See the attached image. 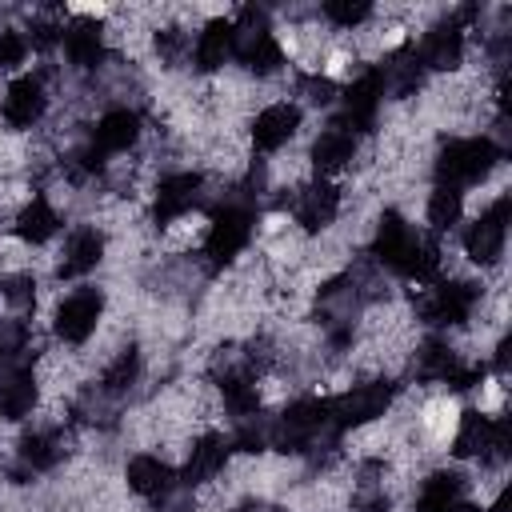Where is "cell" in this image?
<instances>
[{"instance_id":"1","label":"cell","mask_w":512,"mask_h":512,"mask_svg":"<svg viewBox=\"0 0 512 512\" xmlns=\"http://www.w3.org/2000/svg\"><path fill=\"white\" fill-rule=\"evenodd\" d=\"M496 160H500V152L492 148L488 136H480V140H448L440 148V156H436V176H440L444 188L472 184V180H484Z\"/></svg>"},{"instance_id":"2","label":"cell","mask_w":512,"mask_h":512,"mask_svg":"<svg viewBox=\"0 0 512 512\" xmlns=\"http://www.w3.org/2000/svg\"><path fill=\"white\" fill-rule=\"evenodd\" d=\"M252 240V212L244 204H220L212 228H208V240H204V256H208V268H224L232 264Z\"/></svg>"},{"instance_id":"3","label":"cell","mask_w":512,"mask_h":512,"mask_svg":"<svg viewBox=\"0 0 512 512\" xmlns=\"http://www.w3.org/2000/svg\"><path fill=\"white\" fill-rule=\"evenodd\" d=\"M388 404H392V384L372 380V384H360V388L328 400V420H332V428H356V424H368V420L384 416Z\"/></svg>"},{"instance_id":"4","label":"cell","mask_w":512,"mask_h":512,"mask_svg":"<svg viewBox=\"0 0 512 512\" xmlns=\"http://www.w3.org/2000/svg\"><path fill=\"white\" fill-rule=\"evenodd\" d=\"M100 312H104V296H100L96 288L72 292V296L60 300V308H56V336L68 340V344H84V340L96 332Z\"/></svg>"},{"instance_id":"5","label":"cell","mask_w":512,"mask_h":512,"mask_svg":"<svg viewBox=\"0 0 512 512\" xmlns=\"http://www.w3.org/2000/svg\"><path fill=\"white\" fill-rule=\"evenodd\" d=\"M416 252H420V236L408 228V220L396 216V212H384L380 224H376V260H384V264H392L396 272L412 276Z\"/></svg>"},{"instance_id":"6","label":"cell","mask_w":512,"mask_h":512,"mask_svg":"<svg viewBox=\"0 0 512 512\" xmlns=\"http://www.w3.org/2000/svg\"><path fill=\"white\" fill-rule=\"evenodd\" d=\"M508 196H500L468 232H464V248H468V256H472V264H480V268H488V264H496L500 260V252H504V224H508Z\"/></svg>"},{"instance_id":"7","label":"cell","mask_w":512,"mask_h":512,"mask_svg":"<svg viewBox=\"0 0 512 512\" xmlns=\"http://www.w3.org/2000/svg\"><path fill=\"white\" fill-rule=\"evenodd\" d=\"M476 284H464V280H448V284H436L424 300H420V316L428 324H464L472 316V304H476Z\"/></svg>"},{"instance_id":"8","label":"cell","mask_w":512,"mask_h":512,"mask_svg":"<svg viewBox=\"0 0 512 512\" xmlns=\"http://www.w3.org/2000/svg\"><path fill=\"white\" fill-rule=\"evenodd\" d=\"M380 96H384V88H380V76H376V72L356 76V80L348 84V92H344V120H340V128H344V132H364V128H372L376 108H380Z\"/></svg>"},{"instance_id":"9","label":"cell","mask_w":512,"mask_h":512,"mask_svg":"<svg viewBox=\"0 0 512 512\" xmlns=\"http://www.w3.org/2000/svg\"><path fill=\"white\" fill-rule=\"evenodd\" d=\"M200 188H204V176H200V172H176V176L160 180L156 204H152L156 224H172L176 216H184V212L200 200Z\"/></svg>"},{"instance_id":"10","label":"cell","mask_w":512,"mask_h":512,"mask_svg":"<svg viewBox=\"0 0 512 512\" xmlns=\"http://www.w3.org/2000/svg\"><path fill=\"white\" fill-rule=\"evenodd\" d=\"M44 80L40 76H20L8 92H4V120L12 128H32L40 116H44Z\"/></svg>"},{"instance_id":"11","label":"cell","mask_w":512,"mask_h":512,"mask_svg":"<svg viewBox=\"0 0 512 512\" xmlns=\"http://www.w3.org/2000/svg\"><path fill=\"white\" fill-rule=\"evenodd\" d=\"M296 128H300V108L296 104H268L252 120V140H256V148L272 152V148L288 144L296 136Z\"/></svg>"},{"instance_id":"12","label":"cell","mask_w":512,"mask_h":512,"mask_svg":"<svg viewBox=\"0 0 512 512\" xmlns=\"http://www.w3.org/2000/svg\"><path fill=\"white\" fill-rule=\"evenodd\" d=\"M336 208H340V192H336L328 180H316V184H308V188L296 196V220H300L308 232L328 228L332 216H336Z\"/></svg>"},{"instance_id":"13","label":"cell","mask_w":512,"mask_h":512,"mask_svg":"<svg viewBox=\"0 0 512 512\" xmlns=\"http://www.w3.org/2000/svg\"><path fill=\"white\" fill-rule=\"evenodd\" d=\"M464 56V32L456 24H436L428 36H424V48H420V64L436 68V72H452Z\"/></svg>"},{"instance_id":"14","label":"cell","mask_w":512,"mask_h":512,"mask_svg":"<svg viewBox=\"0 0 512 512\" xmlns=\"http://www.w3.org/2000/svg\"><path fill=\"white\" fill-rule=\"evenodd\" d=\"M136 140H140V116L128 112V108L104 112L100 124H96V132H92V144H96L100 152H124V148H132Z\"/></svg>"},{"instance_id":"15","label":"cell","mask_w":512,"mask_h":512,"mask_svg":"<svg viewBox=\"0 0 512 512\" xmlns=\"http://www.w3.org/2000/svg\"><path fill=\"white\" fill-rule=\"evenodd\" d=\"M224 460H228L224 436H220V432H204V436L192 444V452H188L184 480H188V484H204V480H212V476L224 468Z\"/></svg>"},{"instance_id":"16","label":"cell","mask_w":512,"mask_h":512,"mask_svg":"<svg viewBox=\"0 0 512 512\" xmlns=\"http://www.w3.org/2000/svg\"><path fill=\"white\" fill-rule=\"evenodd\" d=\"M36 408V376L28 368H12L0 376V416L4 420H24Z\"/></svg>"},{"instance_id":"17","label":"cell","mask_w":512,"mask_h":512,"mask_svg":"<svg viewBox=\"0 0 512 512\" xmlns=\"http://www.w3.org/2000/svg\"><path fill=\"white\" fill-rule=\"evenodd\" d=\"M104 256V236L96 228H80L72 232V240L64 244V260H60V276H84L100 264Z\"/></svg>"},{"instance_id":"18","label":"cell","mask_w":512,"mask_h":512,"mask_svg":"<svg viewBox=\"0 0 512 512\" xmlns=\"http://www.w3.org/2000/svg\"><path fill=\"white\" fill-rule=\"evenodd\" d=\"M64 48H68V60L76 68H96L104 60V32L96 20H76L68 32H64Z\"/></svg>"},{"instance_id":"19","label":"cell","mask_w":512,"mask_h":512,"mask_svg":"<svg viewBox=\"0 0 512 512\" xmlns=\"http://www.w3.org/2000/svg\"><path fill=\"white\" fill-rule=\"evenodd\" d=\"M356 156V136L352 132H344L340 124H332L328 132H320V140L312 144V164H316V172H340L348 160Z\"/></svg>"},{"instance_id":"20","label":"cell","mask_w":512,"mask_h":512,"mask_svg":"<svg viewBox=\"0 0 512 512\" xmlns=\"http://www.w3.org/2000/svg\"><path fill=\"white\" fill-rule=\"evenodd\" d=\"M420 68H424L420 56L408 52V48H400V52H392L384 60V68L376 76H380V88H388L392 96H412L420 88Z\"/></svg>"},{"instance_id":"21","label":"cell","mask_w":512,"mask_h":512,"mask_svg":"<svg viewBox=\"0 0 512 512\" xmlns=\"http://www.w3.org/2000/svg\"><path fill=\"white\" fill-rule=\"evenodd\" d=\"M124 476L136 496H164L172 488V468L160 456H132Z\"/></svg>"},{"instance_id":"22","label":"cell","mask_w":512,"mask_h":512,"mask_svg":"<svg viewBox=\"0 0 512 512\" xmlns=\"http://www.w3.org/2000/svg\"><path fill=\"white\" fill-rule=\"evenodd\" d=\"M228 56H232V24L212 20L196 40V64H200V72H220L228 64Z\"/></svg>"},{"instance_id":"23","label":"cell","mask_w":512,"mask_h":512,"mask_svg":"<svg viewBox=\"0 0 512 512\" xmlns=\"http://www.w3.org/2000/svg\"><path fill=\"white\" fill-rule=\"evenodd\" d=\"M60 228V216H56V208L48 204V200H28L20 212H16V236L24 240V244H44L52 232Z\"/></svg>"},{"instance_id":"24","label":"cell","mask_w":512,"mask_h":512,"mask_svg":"<svg viewBox=\"0 0 512 512\" xmlns=\"http://www.w3.org/2000/svg\"><path fill=\"white\" fill-rule=\"evenodd\" d=\"M456 364H460V356H456L444 340H428V344H420V352H416V360H412L416 380H448Z\"/></svg>"},{"instance_id":"25","label":"cell","mask_w":512,"mask_h":512,"mask_svg":"<svg viewBox=\"0 0 512 512\" xmlns=\"http://www.w3.org/2000/svg\"><path fill=\"white\" fill-rule=\"evenodd\" d=\"M460 496V476L456 472H436L424 480L420 496H416V512H444L448 504H456Z\"/></svg>"},{"instance_id":"26","label":"cell","mask_w":512,"mask_h":512,"mask_svg":"<svg viewBox=\"0 0 512 512\" xmlns=\"http://www.w3.org/2000/svg\"><path fill=\"white\" fill-rule=\"evenodd\" d=\"M136 376H140V356H136V348H124V352L104 368L100 388H104L108 396H124V392L136 384Z\"/></svg>"},{"instance_id":"27","label":"cell","mask_w":512,"mask_h":512,"mask_svg":"<svg viewBox=\"0 0 512 512\" xmlns=\"http://www.w3.org/2000/svg\"><path fill=\"white\" fill-rule=\"evenodd\" d=\"M460 208H464L460 192H456V188H444V184H440V188H436V192L428 196V224L444 232V228H452V224L460 220Z\"/></svg>"},{"instance_id":"28","label":"cell","mask_w":512,"mask_h":512,"mask_svg":"<svg viewBox=\"0 0 512 512\" xmlns=\"http://www.w3.org/2000/svg\"><path fill=\"white\" fill-rule=\"evenodd\" d=\"M324 16L336 24V28H356L372 16V4L368 0H328L324 4Z\"/></svg>"},{"instance_id":"29","label":"cell","mask_w":512,"mask_h":512,"mask_svg":"<svg viewBox=\"0 0 512 512\" xmlns=\"http://www.w3.org/2000/svg\"><path fill=\"white\" fill-rule=\"evenodd\" d=\"M20 352H28V324L16 316L0 320V360H16Z\"/></svg>"},{"instance_id":"30","label":"cell","mask_w":512,"mask_h":512,"mask_svg":"<svg viewBox=\"0 0 512 512\" xmlns=\"http://www.w3.org/2000/svg\"><path fill=\"white\" fill-rule=\"evenodd\" d=\"M4 300H8L16 312L32 308V300H36V280H32V272H16V276H8V280H4Z\"/></svg>"},{"instance_id":"31","label":"cell","mask_w":512,"mask_h":512,"mask_svg":"<svg viewBox=\"0 0 512 512\" xmlns=\"http://www.w3.org/2000/svg\"><path fill=\"white\" fill-rule=\"evenodd\" d=\"M156 52H160L164 64H184V56H188V36H184L180 28H160V32H156Z\"/></svg>"},{"instance_id":"32","label":"cell","mask_w":512,"mask_h":512,"mask_svg":"<svg viewBox=\"0 0 512 512\" xmlns=\"http://www.w3.org/2000/svg\"><path fill=\"white\" fill-rule=\"evenodd\" d=\"M296 88H300V96H304L308 104H332V100H336V84H332L328 76H300Z\"/></svg>"},{"instance_id":"33","label":"cell","mask_w":512,"mask_h":512,"mask_svg":"<svg viewBox=\"0 0 512 512\" xmlns=\"http://www.w3.org/2000/svg\"><path fill=\"white\" fill-rule=\"evenodd\" d=\"M24 56H28V40L20 32L4 28L0 32V68H16V64H24Z\"/></svg>"},{"instance_id":"34","label":"cell","mask_w":512,"mask_h":512,"mask_svg":"<svg viewBox=\"0 0 512 512\" xmlns=\"http://www.w3.org/2000/svg\"><path fill=\"white\" fill-rule=\"evenodd\" d=\"M232 512H280L276 504H264V500H248V504H240V508H232Z\"/></svg>"},{"instance_id":"35","label":"cell","mask_w":512,"mask_h":512,"mask_svg":"<svg viewBox=\"0 0 512 512\" xmlns=\"http://www.w3.org/2000/svg\"><path fill=\"white\" fill-rule=\"evenodd\" d=\"M444 512H480V508H472V504H448Z\"/></svg>"}]
</instances>
